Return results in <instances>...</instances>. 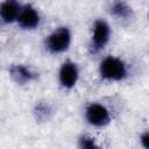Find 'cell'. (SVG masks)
Here are the masks:
<instances>
[{
	"label": "cell",
	"instance_id": "1",
	"mask_svg": "<svg viewBox=\"0 0 149 149\" xmlns=\"http://www.w3.org/2000/svg\"><path fill=\"white\" fill-rule=\"evenodd\" d=\"M99 73L105 80L121 81L127 77V66L120 58L107 56L100 63Z\"/></svg>",
	"mask_w": 149,
	"mask_h": 149
},
{
	"label": "cell",
	"instance_id": "2",
	"mask_svg": "<svg viewBox=\"0 0 149 149\" xmlns=\"http://www.w3.org/2000/svg\"><path fill=\"white\" fill-rule=\"evenodd\" d=\"M71 43V33L66 27L54 30L45 40V48L51 54H61L69 49Z\"/></svg>",
	"mask_w": 149,
	"mask_h": 149
},
{
	"label": "cell",
	"instance_id": "3",
	"mask_svg": "<svg viewBox=\"0 0 149 149\" xmlns=\"http://www.w3.org/2000/svg\"><path fill=\"white\" fill-rule=\"evenodd\" d=\"M111 36V28L104 20H97L93 26V34L91 38V51L98 52L108 43Z\"/></svg>",
	"mask_w": 149,
	"mask_h": 149
},
{
	"label": "cell",
	"instance_id": "4",
	"mask_svg": "<svg viewBox=\"0 0 149 149\" xmlns=\"http://www.w3.org/2000/svg\"><path fill=\"white\" fill-rule=\"evenodd\" d=\"M85 116L87 122L94 127H104L108 125L111 121L108 109L105 106L97 102H92L86 107Z\"/></svg>",
	"mask_w": 149,
	"mask_h": 149
},
{
	"label": "cell",
	"instance_id": "5",
	"mask_svg": "<svg viewBox=\"0 0 149 149\" xmlns=\"http://www.w3.org/2000/svg\"><path fill=\"white\" fill-rule=\"evenodd\" d=\"M79 77V71L77 65L73 62H64L59 69L58 72V78H59V83L63 87L65 88H72L78 80Z\"/></svg>",
	"mask_w": 149,
	"mask_h": 149
},
{
	"label": "cell",
	"instance_id": "6",
	"mask_svg": "<svg viewBox=\"0 0 149 149\" xmlns=\"http://www.w3.org/2000/svg\"><path fill=\"white\" fill-rule=\"evenodd\" d=\"M16 21L22 29H35L40 24V14L31 5H26L21 8Z\"/></svg>",
	"mask_w": 149,
	"mask_h": 149
},
{
	"label": "cell",
	"instance_id": "7",
	"mask_svg": "<svg viewBox=\"0 0 149 149\" xmlns=\"http://www.w3.org/2000/svg\"><path fill=\"white\" fill-rule=\"evenodd\" d=\"M9 76L10 78L20 85H24L30 83L31 80L35 79L36 73L33 72L28 66L23 65V64H13L10 65V68L8 69Z\"/></svg>",
	"mask_w": 149,
	"mask_h": 149
},
{
	"label": "cell",
	"instance_id": "8",
	"mask_svg": "<svg viewBox=\"0 0 149 149\" xmlns=\"http://www.w3.org/2000/svg\"><path fill=\"white\" fill-rule=\"evenodd\" d=\"M21 6L16 0H5L1 3L0 15L1 20L5 23H12L17 20V16L21 12Z\"/></svg>",
	"mask_w": 149,
	"mask_h": 149
},
{
	"label": "cell",
	"instance_id": "9",
	"mask_svg": "<svg viewBox=\"0 0 149 149\" xmlns=\"http://www.w3.org/2000/svg\"><path fill=\"white\" fill-rule=\"evenodd\" d=\"M111 14L119 19H128L132 15V8L122 0H115L111 6Z\"/></svg>",
	"mask_w": 149,
	"mask_h": 149
},
{
	"label": "cell",
	"instance_id": "10",
	"mask_svg": "<svg viewBox=\"0 0 149 149\" xmlns=\"http://www.w3.org/2000/svg\"><path fill=\"white\" fill-rule=\"evenodd\" d=\"M51 109H50V106L47 105V104H43V102H40L36 105V108H35V114L37 115L38 119H45L48 118V115L50 114Z\"/></svg>",
	"mask_w": 149,
	"mask_h": 149
},
{
	"label": "cell",
	"instance_id": "11",
	"mask_svg": "<svg viewBox=\"0 0 149 149\" xmlns=\"http://www.w3.org/2000/svg\"><path fill=\"white\" fill-rule=\"evenodd\" d=\"M79 147L80 148H87V149H92V148H97V143H95V140L91 136H81L79 139Z\"/></svg>",
	"mask_w": 149,
	"mask_h": 149
},
{
	"label": "cell",
	"instance_id": "12",
	"mask_svg": "<svg viewBox=\"0 0 149 149\" xmlns=\"http://www.w3.org/2000/svg\"><path fill=\"white\" fill-rule=\"evenodd\" d=\"M141 143H142V146L144 148L149 149V130L142 134V136H141Z\"/></svg>",
	"mask_w": 149,
	"mask_h": 149
}]
</instances>
